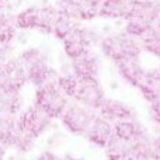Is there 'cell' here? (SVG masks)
I'll use <instances>...</instances> for the list:
<instances>
[{"label": "cell", "mask_w": 160, "mask_h": 160, "mask_svg": "<svg viewBox=\"0 0 160 160\" xmlns=\"http://www.w3.org/2000/svg\"><path fill=\"white\" fill-rule=\"evenodd\" d=\"M159 72H160V68H159Z\"/></svg>", "instance_id": "obj_35"}, {"label": "cell", "mask_w": 160, "mask_h": 160, "mask_svg": "<svg viewBox=\"0 0 160 160\" xmlns=\"http://www.w3.org/2000/svg\"><path fill=\"white\" fill-rule=\"evenodd\" d=\"M149 115L155 124L160 125V97L155 101L149 102Z\"/></svg>", "instance_id": "obj_27"}, {"label": "cell", "mask_w": 160, "mask_h": 160, "mask_svg": "<svg viewBox=\"0 0 160 160\" xmlns=\"http://www.w3.org/2000/svg\"><path fill=\"white\" fill-rule=\"evenodd\" d=\"M117 66V72L121 76V79L125 83L133 86V87H138L139 82H141L142 76L145 73V69L142 68L141 59H131V61H124L115 63Z\"/></svg>", "instance_id": "obj_18"}, {"label": "cell", "mask_w": 160, "mask_h": 160, "mask_svg": "<svg viewBox=\"0 0 160 160\" xmlns=\"http://www.w3.org/2000/svg\"><path fill=\"white\" fill-rule=\"evenodd\" d=\"M135 0H102L100 6L98 17L102 18H127L133 7Z\"/></svg>", "instance_id": "obj_16"}, {"label": "cell", "mask_w": 160, "mask_h": 160, "mask_svg": "<svg viewBox=\"0 0 160 160\" xmlns=\"http://www.w3.org/2000/svg\"><path fill=\"white\" fill-rule=\"evenodd\" d=\"M160 25V3L155 0H135L129 16L125 18V32L141 39Z\"/></svg>", "instance_id": "obj_2"}, {"label": "cell", "mask_w": 160, "mask_h": 160, "mask_svg": "<svg viewBox=\"0 0 160 160\" xmlns=\"http://www.w3.org/2000/svg\"><path fill=\"white\" fill-rule=\"evenodd\" d=\"M97 114L110 121L112 125L117 122L127 121V119H136L135 108L117 98H105Z\"/></svg>", "instance_id": "obj_12"}, {"label": "cell", "mask_w": 160, "mask_h": 160, "mask_svg": "<svg viewBox=\"0 0 160 160\" xmlns=\"http://www.w3.org/2000/svg\"><path fill=\"white\" fill-rule=\"evenodd\" d=\"M138 88L146 101L152 102L160 97V72L159 69L145 70Z\"/></svg>", "instance_id": "obj_17"}, {"label": "cell", "mask_w": 160, "mask_h": 160, "mask_svg": "<svg viewBox=\"0 0 160 160\" xmlns=\"http://www.w3.org/2000/svg\"><path fill=\"white\" fill-rule=\"evenodd\" d=\"M101 61L93 49L72 61V75L82 79H98Z\"/></svg>", "instance_id": "obj_14"}, {"label": "cell", "mask_w": 160, "mask_h": 160, "mask_svg": "<svg viewBox=\"0 0 160 160\" xmlns=\"http://www.w3.org/2000/svg\"><path fill=\"white\" fill-rule=\"evenodd\" d=\"M69 102V98L59 88L58 83H51L35 88L34 105L44 114H47L52 121L61 118Z\"/></svg>", "instance_id": "obj_6"}, {"label": "cell", "mask_w": 160, "mask_h": 160, "mask_svg": "<svg viewBox=\"0 0 160 160\" xmlns=\"http://www.w3.org/2000/svg\"><path fill=\"white\" fill-rule=\"evenodd\" d=\"M6 61H7V47L0 44V68L6 63Z\"/></svg>", "instance_id": "obj_30"}, {"label": "cell", "mask_w": 160, "mask_h": 160, "mask_svg": "<svg viewBox=\"0 0 160 160\" xmlns=\"http://www.w3.org/2000/svg\"><path fill=\"white\" fill-rule=\"evenodd\" d=\"M96 114L97 112L72 101L69 102V105L66 107L65 112L62 114L59 119H61L63 128L69 133L76 136H84Z\"/></svg>", "instance_id": "obj_8"}, {"label": "cell", "mask_w": 160, "mask_h": 160, "mask_svg": "<svg viewBox=\"0 0 160 160\" xmlns=\"http://www.w3.org/2000/svg\"><path fill=\"white\" fill-rule=\"evenodd\" d=\"M159 28H160V25H159Z\"/></svg>", "instance_id": "obj_36"}, {"label": "cell", "mask_w": 160, "mask_h": 160, "mask_svg": "<svg viewBox=\"0 0 160 160\" xmlns=\"http://www.w3.org/2000/svg\"><path fill=\"white\" fill-rule=\"evenodd\" d=\"M62 160H84L83 158H78V156L72 155V153H68V155H65L63 158H62Z\"/></svg>", "instance_id": "obj_32"}, {"label": "cell", "mask_w": 160, "mask_h": 160, "mask_svg": "<svg viewBox=\"0 0 160 160\" xmlns=\"http://www.w3.org/2000/svg\"><path fill=\"white\" fill-rule=\"evenodd\" d=\"M28 83L27 72L18 58L7 59L0 68V91L3 93H21Z\"/></svg>", "instance_id": "obj_9"}, {"label": "cell", "mask_w": 160, "mask_h": 160, "mask_svg": "<svg viewBox=\"0 0 160 160\" xmlns=\"http://www.w3.org/2000/svg\"><path fill=\"white\" fill-rule=\"evenodd\" d=\"M148 133V129L136 119H127L114 124V136L125 143H132Z\"/></svg>", "instance_id": "obj_15"}, {"label": "cell", "mask_w": 160, "mask_h": 160, "mask_svg": "<svg viewBox=\"0 0 160 160\" xmlns=\"http://www.w3.org/2000/svg\"><path fill=\"white\" fill-rule=\"evenodd\" d=\"M59 11H61V10H59ZM76 25H78V22L73 21V20H70L69 17L65 16V14L61 11V13H59L58 20H56V22H55V25H53L52 34L58 39L63 41V39L68 37V34H69L70 31L76 27Z\"/></svg>", "instance_id": "obj_25"}, {"label": "cell", "mask_w": 160, "mask_h": 160, "mask_svg": "<svg viewBox=\"0 0 160 160\" xmlns=\"http://www.w3.org/2000/svg\"><path fill=\"white\" fill-rule=\"evenodd\" d=\"M35 160H62V158L52 150H44Z\"/></svg>", "instance_id": "obj_29"}, {"label": "cell", "mask_w": 160, "mask_h": 160, "mask_svg": "<svg viewBox=\"0 0 160 160\" xmlns=\"http://www.w3.org/2000/svg\"><path fill=\"white\" fill-rule=\"evenodd\" d=\"M132 150L135 160H152V148H153V136L149 132L145 133L139 139L132 143H128Z\"/></svg>", "instance_id": "obj_23"}, {"label": "cell", "mask_w": 160, "mask_h": 160, "mask_svg": "<svg viewBox=\"0 0 160 160\" xmlns=\"http://www.w3.org/2000/svg\"><path fill=\"white\" fill-rule=\"evenodd\" d=\"M17 30L18 28H17L14 14L8 13V11L0 14V44L8 47L13 42Z\"/></svg>", "instance_id": "obj_21"}, {"label": "cell", "mask_w": 160, "mask_h": 160, "mask_svg": "<svg viewBox=\"0 0 160 160\" xmlns=\"http://www.w3.org/2000/svg\"><path fill=\"white\" fill-rule=\"evenodd\" d=\"M8 6H10V0H0V14L6 13Z\"/></svg>", "instance_id": "obj_31"}, {"label": "cell", "mask_w": 160, "mask_h": 160, "mask_svg": "<svg viewBox=\"0 0 160 160\" xmlns=\"http://www.w3.org/2000/svg\"><path fill=\"white\" fill-rule=\"evenodd\" d=\"M21 93H3L0 91V115L18 117L22 110Z\"/></svg>", "instance_id": "obj_19"}, {"label": "cell", "mask_w": 160, "mask_h": 160, "mask_svg": "<svg viewBox=\"0 0 160 160\" xmlns=\"http://www.w3.org/2000/svg\"><path fill=\"white\" fill-rule=\"evenodd\" d=\"M141 45L142 51H146L148 53L160 59V28H155L142 37Z\"/></svg>", "instance_id": "obj_24"}, {"label": "cell", "mask_w": 160, "mask_h": 160, "mask_svg": "<svg viewBox=\"0 0 160 160\" xmlns=\"http://www.w3.org/2000/svg\"><path fill=\"white\" fill-rule=\"evenodd\" d=\"M84 138L90 142L91 145L97 148L104 149L108 145V142L114 138V125L101 115L96 114L94 119L91 121L90 127H88L87 132H86Z\"/></svg>", "instance_id": "obj_13"}, {"label": "cell", "mask_w": 160, "mask_h": 160, "mask_svg": "<svg viewBox=\"0 0 160 160\" xmlns=\"http://www.w3.org/2000/svg\"><path fill=\"white\" fill-rule=\"evenodd\" d=\"M6 155H7V148L3 146V145H0V160H4Z\"/></svg>", "instance_id": "obj_33"}, {"label": "cell", "mask_w": 160, "mask_h": 160, "mask_svg": "<svg viewBox=\"0 0 160 160\" xmlns=\"http://www.w3.org/2000/svg\"><path fill=\"white\" fill-rule=\"evenodd\" d=\"M18 59L27 72L28 83H31L35 88L51 83H58V72L49 65L47 53L42 49L28 48L20 53Z\"/></svg>", "instance_id": "obj_3"}, {"label": "cell", "mask_w": 160, "mask_h": 160, "mask_svg": "<svg viewBox=\"0 0 160 160\" xmlns=\"http://www.w3.org/2000/svg\"><path fill=\"white\" fill-rule=\"evenodd\" d=\"M63 44V51L66 56L73 61V59L82 56L83 53L91 51V45H93V34L90 30L84 27H80L78 24L69 34L68 37L62 41Z\"/></svg>", "instance_id": "obj_11"}, {"label": "cell", "mask_w": 160, "mask_h": 160, "mask_svg": "<svg viewBox=\"0 0 160 160\" xmlns=\"http://www.w3.org/2000/svg\"><path fill=\"white\" fill-rule=\"evenodd\" d=\"M56 6H30L16 14V24L20 30H38L52 34L53 25L59 17Z\"/></svg>", "instance_id": "obj_5"}, {"label": "cell", "mask_w": 160, "mask_h": 160, "mask_svg": "<svg viewBox=\"0 0 160 160\" xmlns=\"http://www.w3.org/2000/svg\"><path fill=\"white\" fill-rule=\"evenodd\" d=\"M17 135V117L0 115V145L11 148Z\"/></svg>", "instance_id": "obj_22"}, {"label": "cell", "mask_w": 160, "mask_h": 160, "mask_svg": "<svg viewBox=\"0 0 160 160\" xmlns=\"http://www.w3.org/2000/svg\"><path fill=\"white\" fill-rule=\"evenodd\" d=\"M152 160H160V135H158V136H153Z\"/></svg>", "instance_id": "obj_28"}, {"label": "cell", "mask_w": 160, "mask_h": 160, "mask_svg": "<svg viewBox=\"0 0 160 160\" xmlns=\"http://www.w3.org/2000/svg\"><path fill=\"white\" fill-rule=\"evenodd\" d=\"M100 48L102 55L112 61L114 63L139 59L142 53L141 39L129 35L125 31L104 37L100 42Z\"/></svg>", "instance_id": "obj_4"}, {"label": "cell", "mask_w": 160, "mask_h": 160, "mask_svg": "<svg viewBox=\"0 0 160 160\" xmlns=\"http://www.w3.org/2000/svg\"><path fill=\"white\" fill-rule=\"evenodd\" d=\"M58 86L68 98L94 112L98 111L104 100L107 98L98 79H82L70 73L59 76Z\"/></svg>", "instance_id": "obj_1"}, {"label": "cell", "mask_w": 160, "mask_h": 160, "mask_svg": "<svg viewBox=\"0 0 160 160\" xmlns=\"http://www.w3.org/2000/svg\"><path fill=\"white\" fill-rule=\"evenodd\" d=\"M102 0H58L56 7L73 21H90L98 17Z\"/></svg>", "instance_id": "obj_10"}, {"label": "cell", "mask_w": 160, "mask_h": 160, "mask_svg": "<svg viewBox=\"0 0 160 160\" xmlns=\"http://www.w3.org/2000/svg\"><path fill=\"white\" fill-rule=\"evenodd\" d=\"M52 119L35 105H30L22 110L17 117V128L32 139H38L49 129Z\"/></svg>", "instance_id": "obj_7"}, {"label": "cell", "mask_w": 160, "mask_h": 160, "mask_svg": "<svg viewBox=\"0 0 160 160\" xmlns=\"http://www.w3.org/2000/svg\"><path fill=\"white\" fill-rule=\"evenodd\" d=\"M155 2H158V3H160V0H155Z\"/></svg>", "instance_id": "obj_34"}, {"label": "cell", "mask_w": 160, "mask_h": 160, "mask_svg": "<svg viewBox=\"0 0 160 160\" xmlns=\"http://www.w3.org/2000/svg\"><path fill=\"white\" fill-rule=\"evenodd\" d=\"M104 150L107 160H135L129 145L117 139L115 136L108 142V145L104 148Z\"/></svg>", "instance_id": "obj_20"}, {"label": "cell", "mask_w": 160, "mask_h": 160, "mask_svg": "<svg viewBox=\"0 0 160 160\" xmlns=\"http://www.w3.org/2000/svg\"><path fill=\"white\" fill-rule=\"evenodd\" d=\"M34 143H35V139L27 136L17 128V135L13 142V146H11L13 149H16L18 153H27L34 148Z\"/></svg>", "instance_id": "obj_26"}]
</instances>
